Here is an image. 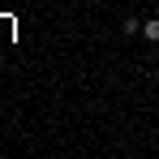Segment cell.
Instances as JSON below:
<instances>
[{
    "label": "cell",
    "mask_w": 159,
    "mask_h": 159,
    "mask_svg": "<svg viewBox=\"0 0 159 159\" xmlns=\"http://www.w3.org/2000/svg\"><path fill=\"white\" fill-rule=\"evenodd\" d=\"M142 34H146L151 43H159V17H151V22H142Z\"/></svg>",
    "instance_id": "6da1fadb"
}]
</instances>
